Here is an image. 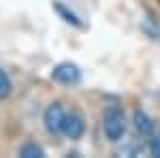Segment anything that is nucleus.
<instances>
[{"mask_svg": "<svg viewBox=\"0 0 160 158\" xmlns=\"http://www.w3.org/2000/svg\"><path fill=\"white\" fill-rule=\"evenodd\" d=\"M102 130H105V137L113 143H118L124 137L126 120H124V111L118 105H109L105 109V113H102Z\"/></svg>", "mask_w": 160, "mask_h": 158, "instance_id": "1", "label": "nucleus"}, {"mask_svg": "<svg viewBox=\"0 0 160 158\" xmlns=\"http://www.w3.org/2000/svg\"><path fill=\"white\" fill-rule=\"evenodd\" d=\"M64 120H66V111L62 107V103H51L49 107L43 113V124H45V130L53 137L62 135L64 128Z\"/></svg>", "mask_w": 160, "mask_h": 158, "instance_id": "2", "label": "nucleus"}, {"mask_svg": "<svg viewBox=\"0 0 160 158\" xmlns=\"http://www.w3.org/2000/svg\"><path fill=\"white\" fill-rule=\"evenodd\" d=\"M79 77H81V71H79V66L73 64V62H60V64L53 66V71H51V79L58 81V84H64V85L77 84Z\"/></svg>", "mask_w": 160, "mask_h": 158, "instance_id": "3", "label": "nucleus"}, {"mask_svg": "<svg viewBox=\"0 0 160 158\" xmlns=\"http://www.w3.org/2000/svg\"><path fill=\"white\" fill-rule=\"evenodd\" d=\"M83 133H86V122H83V118H81L77 111L66 113L62 135H66L68 139H81V137H83Z\"/></svg>", "mask_w": 160, "mask_h": 158, "instance_id": "4", "label": "nucleus"}, {"mask_svg": "<svg viewBox=\"0 0 160 158\" xmlns=\"http://www.w3.org/2000/svg\"><path fill=\"white\" fill-rule=\"evenodd\" d=\"M132 120H135V128H137L139 135H154V122H152V118H149L145 111L137 109Z\"/></svg>", "mask_w": 160, "mask_h": 158, "instance_id": "5", "label": "nucleus"}, {"mask_svg": "<svg viewBox=\"0 0 160 158\" xmlns=\"http://www.w3.org/2000/svg\"><path fill=\"white\" fill-rule=\"evenodd\" d=\"M43 154H45L43 147L38 143H34V141H26L24 145L19 147V156L22 158H41Z\"/></svg>", "mask_w": 160, "mask_h": 158, "instance_id": "6", "label": "nucleus"}, {"mask_svg": "<svg viewBox=\"0 0 160 158\" xmlns=\"http://www.w3.org/2000/svg\"><path fill=\"white\" fill-rule=\"evenodd\" d=\"M11 79H9V75H7V71H2L0 69V100H4V98L11 94Z\"/></svg>", "mask_w": 160, "mask_h": 158, "instance_id": "7", "label": "nucleus"}, {"mask_svg": "<svg viewBox=\"0 0 160 158\" xmlns=\"http://www.w3.org/2000/svg\"><path fill=\"white\" fill-rule=\"evenodd\" d=\"M149 154L160 158V133L152 135V139H149Z\"/></svg>", "mask_w": 160, "mask_h": 158, "instance_id": "8", "label": "nucleus"}, {"mask_svg": "<svg viewBox=\"0 0 160 158\" xmlns=\"http://www.w3.org/2000/svg\"><path fill=\"white\" fill-rule=\"evenodd\" d=\"M53 7L58 9V13H62V15L66 17V22H71V24L79 26V19H77V15H73V13H68V11H66V9H64V4H60V2H56Z\"/></svg>", "mask_w": 160, "mask_h": 158, "instance_id": "9", "label": "nucleus"}, {"mask_svg": "<svg viewBox=\"0 0 160 158\" xmlns=\"http://www.w3.org/2000/svg\"><path fill=\"white\" fill-rule=\"evenodd\" d=\"M158 2H160V0H158Z\"/></svg>", "mask_w": 160, "mask_h": 158, "instance_id": "10", "label": "nucleus"}]
</instances>
